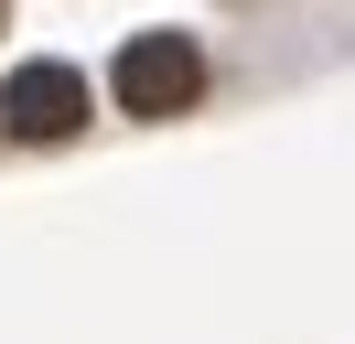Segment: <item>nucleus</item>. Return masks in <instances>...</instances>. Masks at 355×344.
Returning a JSON list of instances; mask_svg holds the SVG:
<instances>
[{
  "instance_id": "f257e3e1",
  "label": "nucleus",
  "mask_w": 355,
  "mask_h": 344,
  "mask_svg": "<svg viewBox=\"0 0 355 344\" xmlns=\"http://www.w3.org/2000/svg\"><path fill=\"white\" fill-rule=\"evenodd\" d=\"M119 108H130V119H183V108L205 97V54L183 33H140L130 54H119Z\"/></svg>"
},
{
  "instance_id": "f03ea898",
  "label": "nucleus",
  "mask_w": 355,
  "mask_h": 344,
  "mask_svg": "<svg viewBox=\"0 0 355 344\" xmlns=\"http://www.w3.org/2000/svg\"><path fill=\"white\" fill-rule=\"evenodd\" d=\"M0 119L22 129V140H65V129H87V76L76 64H22V76L0 86Z\"/></svg>"
}]
</instances>
